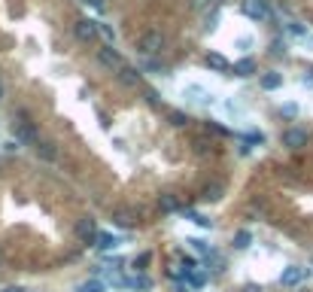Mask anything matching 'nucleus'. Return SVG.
<instances>
[{"label":"nucleus","instance_id":"11","mask_svg":"<svg viewBox=\"0 0 313 292\" xmlns=\"http://www.w3.org/2000/svg\"><path fill=\"white\" fill-rule=\"evenodd\" d=\"M186 98H189V101H195V104H210V91H207V88H201V85H198V88H195V85H192V88H186Z\"/></svg>","mask_w":313,"mask_h":292},{"label":"nucleus","instance_id":"18","mask_svg":"<svg viewBox=\"0 0 313 292\" xmlns=\"http://www.w3.org/2000/svg\"><path fill=\"white\" fill-rule=\"evenodd\" d=\"M207 283V274L204 271H198V274H189V286H195V289H201Z\"/></svg>","mask_w":313,"mask_h":292},{"label":"nucleus","instance_id":"5","mask_svg":"<svg viewBox=\"0 0 313 292\" xmlns=\"http://www.w3.org/2000/svg\"><path fill=\"white\" fill-rule=\"evenodd\" d=\"M94 34H97V24H94V21H88V18H79V21L73 24V37H76V40H82V43H85V40H91Z\"/></svg>","mask_w":313,"mask_h":292},{"label":"nucleus","instance_id":"17","mask_svg":"<svg viewBox=\"0 0 313 292\" xmlns=\"http://www.w3.org/2000/svg\"><path fill=\"white\" fill-rule=\"evenodd\" d=\"M292 37H307V27L301 24V21H289V27H286Z\"/></svg>","mask_w":313,"mask_h":292},{"label":"nucleus","instance_id":"19","mask_svg":"<svg viewBox=\"0 0 313 292\" xmlns=\"http://www.w3.org/2000/svg\"><path fill=\"white\" fill-rule=\"evenodd\" d=\"M186 216H189V222H198V225H204V229H210V219H207V216H201V213H195V210H189Z\"/></svg>","mask_w":313,"mask_h":292},{"label":"nucleus","instance_id":"28","mask_svg":"<svg viewBox=\"0 0 313 292\" xmlns=\"http://www.w3.org/2000/svg\"><path fill=\"white\" fill-rule=\"evenodd\" d=\"M244 292H262V289H259V286H247Z\"/></svg>","mask_w":313,"mask_h":292},{"label":"nucleus","instance_id":"27","mask_svg":"<svg viewBox=\"0 0 313 292\" xmlns=\"http://www.w3.org/2000/svg\"><path fill=\"white\" fill-rule=\"evenodd\" d=\"M3 292H24L21 286H9V289H3Z\"/></svg>","mask_w":313,"mask_h":292},{"label":"nucleus","instance_id":"7","mask_svg":"<svg viewBox=\"0 0 313 292\" xmlns=\"http://www.w3.org/2000/svg\"><path fill=\"white\" fill-rule=\"evenodd\" d=\"M97 61H100V64H107V67H122V58H119V52H116L113 46H100Z\"/></svg>","mask_w":313,"mask_h":292},{"label":"nucleus","instance_id":"6","mask_svg":"<svg viewBox=\"0 0 313 292\" xmlns=\"http://www.w3.org/2000/svg\"><path fill=\"white\" fill-rule=\"evenodd\" d=\"M158 49H161V34L158 30H149V34L140 37V52L149 55V52H158Z\"/></svg>","mask_w":313,"mask_h":292},{"label":"nucleus","instance_id":"20","mask_svg":"<svg viewBox=\"0 0 313 292\" xmlns=\"http://www.w3.org/2000/svg\"><path fill=\"white\" fill-rule=\"evenodd\" d=\"M37 146H40V155H43V158H55V146H52V149H49V143H37Z\"/></svg>","mask_w":313,"mask_h":292},{"label":"nucleus","instance_id":"21","mask_svg":"<svg viewBox=\"0 0 313 292\" xmlns=\"http://www.w3.org/2000/svg\"><path fill=\"white\" fill-rule=\"evenodd\" d=\"M146 262H149V253H140V256L134 259V268H137V271H143V265H146Z\"/></svg>","mask_w":313,"mask_h":292},{"label":"nucleus","instance_id":"3","mask_svg":"<svg viewBox=\"0 0 313 292\" xmlns=\"http://www.w3.org/2000/svg\"><path fill=\"white\" fill-rule=\"evenodd\" d=\"M94 235H97V229H94V219H91V216H85V219L76 222V238H79V241L94 244Z\"/></svg>","mask_w":313,"mask_h":292},{"label":"nucleus","instance_id":"15","mask_svg":"<svg viewBox=\"0 0 313 292\" xmlns=\"http://www.w3.org/2000/svg\"><path fill=\"white\" fill-rule=\"evenodd\" d=\"M103 289H107V283L97 280V277H94V280H85L82 286H76V292H103Z\"/></svg>","mask_w":313,"mask_h":292},{"label":"nucleus","instance_id":"29","mask_svg":"<svg viewBox=\"0 0 313 292\" xmlns=\"http://www.w3.org/2000/svg\"><path fill=\"white\" fill-rule=\"evenodd\" d=\"M0 101H3V82H0Z\"/></svg>","mask_w":313,"mask_h":292},{"label":"nucleus","instance_id":"10","mask_svg":"<svg viewBox=\"0 0 313 292\" xmlns=\"http://www.w3.org/2000/svg\"><path fill=\"white\" fill-rule=\"evenodd\" d=\"M280 85H283V76H280L277 70H271V73L262 76V88H265V91H274V88H280Z\"/></svg>","mask_w":313,"mask_h":292},{"label":"nucleus","instance_id":"14","mask_svg":"<svg viewBox=\"0 0 313 292\" xmlns=\"http://www.w3.org/2000/svg\"><path fill=\"white\" fill-rule=\"evenodd\" d=\"M15 134H18L21 140H27V143H37V131H33V125L18 122V125H15Z\"/></svg>","mask_w":313,"mask_h":292},{"label":"nucleus","instance_id":"24","mask_svg":"<svg viewBox=\"0 0 313 292\" xmlns=\"http://www.w3.org/2000/svg\"><path fill=\"white\" fill-rule=\"evenodd\" d=\"M161 207H164V210H177V201H173V198H161Z\"/></svg>","mask_w":313,"mask_h":292},{"label":"nucleus","instance_id":"12","mask_svg":"<svg viewBox=\"0 0 313 292\" xmlns=\"http://www.w3.org/2000/svg\"><path fill=\"white\" fill-rule=\"evenodd\" d=\"M234 73H237V76H253V73H256V61H253V58L237 61V64H234Z\"/></svg>","mask_w":313,"mask_h":292},{"label":"nucleus","instance_id":"4","mask_svg":"<svg viewBox=\"0 0 313 292\" xmlns=\"http://www.w3.org/2000/svg\"><path fill=\"white\" fill-rule=\"evenodd\" d=\"M304 277H307V271H304L301 265H289V268L280 274V283H283V286H298Z\"/></svg>","mask_w":313,"mask_h":292},{"label":"nucleus","instance_id":"22","mask_svg":"<svg viewBox=\"0 0 313 292\" xmlns=\"http://www.w3.org/2000/svg\"><path fill=\"white\" fill-rule=\"evenodd\" d=\"M170 122L173 125H186V113H170Z\"/></svg>","mask_w":313,"mask_h":292},{"label":"nucleus","instance_id":"13","mask_svg":"<svg viewBox=\"0 0 313 292\" xmlns=\"http://www.w3.org/2000/svg\"><path fill=\"white\" fill-rule=\"evenodd\" d=\"M119 82H125V85H137L140 76H137L134 67H119Z\"/></svg>","mask_w":313,"mask_h":292},{"label":"nucleus","instance_id":"16","mask_svg":"<svg viewBox=\"0 0 313 292\" xmlns=\"http://www.w3.org/2000/svg\"><path fill=\"white\" fill-rule=\"evenodd\" d=\"M250 244H253V235H250V232H237V235H234V247H237V250H247Z\"/></svg>","mask_w":313,"mask_h":292},{"label":"nucleus","instance_id":"8","mask_svg":"<svg viewBox=\"0 0 313 292\" xmlns=\"http://www.w3.org/2000/svg\"><path fill=\"white\" fill-rule=\"evenodd\" d=\"M207 64H210L213 70H219V73H228V70H234V67L228 64V58H222V55H216V52H210V55H207Z\"/></svg>","mask_w":313,"mask_h":292},{"label":"nucleus","instance_id":"25","mask_svg":"<svg viewBox=\"0 0 313 292\" xmlns=\"http://www.w3.org/2000/svg\"><path fill=\"white\" fill-rule=\"evenodd\" d=\"M97 30H103V37L113 40V27H110V24H97Z\"/></svg>","mask_w":313,"mask_h":292},{"label":"nucleus","instance_id":"23","mask_svg":"<svg viewBox=\"0 0 313 292\" xmlns=\"http://www.w3.org/2000/svg\"><path fill=\"white\" fill-rule=\"evenodd\" d=\"M283 116H298V107H295V104H286V107H283Z\"/></svg>","mask_w":313,"mask_h":292},{"label":"nucleus","instance_id":"26","mask_svg":"<svg viewBox=\"0 0 313 292\" xmlns=\"http://www.w3.org/2000/svg\"><path fill=\"white\" fill-rule=\"evenodd\" d=\"M88 6H94V9H103V0H85Z\"/></svg>","mask_w":313,"mask_h":292},{"label":"nucleus","instance_id":"9","mask_svg":"<svg viewBox=\"0 0 313 292\" xmlns=\"http://www.w3.org/2000/svg\"><path fill=\"white\" fill-rule=\"evenodd\" d=\"M116 244H119V238L110 235V232H97L94 235V247H100V250H113Z\"/></svg>","mask_w":313,"mask_h":292},{"label":"nucleus","instance_id":"2","mask_svg":"<svg viewBox=\"0 0 313 292\" xmlns=\"http://www.w3.org/2000/svg\"><path fill=\"white\" fill-rule=\"evenodd\" d=\"M307 131L304 128H289L286 134H283V146H289V149H301V146H307Z\"/></svg>","mask_w":313,"mask_h":292},{"label":"nucleus","instance_id":"1","mask_svg":"<svg viewBox=\"0 0 313 292\" xmlns=\"http://www.w3.org/2000/svg\"><path fill=\"white\" fill-rule=\"evenodd\" d=\"M244 12H247V18H253V21H265V18H271V6H268V0H244Z\"/></svg>","mask_w":313,"mask_h":292}]
</instances>
